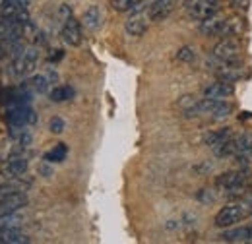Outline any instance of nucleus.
Here are the masks:
<instances>
[{
    "label": "nucleus",
    "instance_id": "nucleus-39",
    "mask_svg": "<svg viewBox=\"0 0 252 244\" xmlns=\"http://www.w3.org/2000/svg\"><path fill=\"white\" fill-rule=\"evenodd\" d=\"M22 2H24V4H26V6H28V4H30V0H22Z\"/></svg>",
    "mask_w": 252,
    "mask_h": 244
},
{
    "label": "nucleus",
    "instance_id": "nucleus-21",
    "mask_svg": "<svg viewBox=\"0 0 252 244\" xmlns=\"http://www.w3.org/2000/svg\"><path fill=\"white\" fill-rule=\"evenodd\" d=\"M72 97H74V90L68 86H57L49 92V99L53 103H64V101H70Z\"/></svg>",
    "mask_w": 252,
    "mask_h": 244
},
{
    "label": "nucleus",
    "instance_id": "nucleus-18",
    "mask_svg": "<svg viewBox=\"0 0 252 244\" xmlns=\"http://www.w3.org/2000/svg\"><path fill=\"white\" fill-rule=\"evenodd\" d=\"M82 26L86 30L94 31L101 26V12L97 6H90L86 12H84V18H82Z\"/></svg>",
    "mask_w": 252,
    "mask_h": 244
},
{
    "label": "nucleus",
    "instance_id": "nucleus-5",
    "mask_svg": "<svg viewBox=\"0 0 252 244\" xmlns=\"http://www.w3.org/2000/svg\"><path fill=\"white\" fill-rule=\"evenodd\" d=\"M28 194L26 192H16V194H10L6 198L0 200V219L2 217H8L12 214H18L22 208L28 206Z\"/></svg>",
    "mask_w": 252,
    "mask_h": 244
},
{
    "label": "nucleus",
    "instance_id": "nucleus-36",
    "mask_svg": "<svg viewBox=\"0 0 252 244\" xmlns=\"http://www.w3.org/2000/svg\"><path fill=\"white\" fill-rule=\"evenodd\" d=\"M231 4H235V8L237 10H243V12L249 10V0H231Z\"/></svg>",
    "mask_w": 252,
    "mask_h": 244
},
{
    "label": "nucleus",
    "instance_id": "nucleus-33",
    "mask_svg": "<svg viewBox=\"0 0 252 244\" xmlns=\"http://www.w3.org/2000/svg\"><path fill=\"white\" fill-rule=\"evenodd\" d=\"M235 159H237V163H239V165L249 167V165L252 163V150H247V152H243V153H237V155H235Z\"/></svg>",
    "mask_w": 252,
    "mask_h": 244
},
{
    "label": "nucleus",
    "instance_id": "nucleus-28",
    "mask_svg": "<svg viewBox=\"0 0 252 244\" xmlns=\"http://www.w3.org/2000/svg\"><path fill=\"white\" fill-rule=\"evenodd\" d=\"M196 200L200 204H214L216 202V194H214L212 188H202V190L196 192Z\"/></svg>",
    "mask_w": 252,
    "mask_h": 244
},
{
    "label": "nucleus",
    "instance_id": "nucleus-41",
    "mask_svg": "<svg viewBox=\"0 0 252 244\" xmlns=\"http://www.w3.org/2000/svg\"><path fill=\"white\" fill-rule=\"evenodd\" d=\"M251 243H252V239H251Z\"/></svg>",
    "mask_w": 252,
    "mask_h": 244
},
{
    "label": "nucleus",
    "instance_id": "nucleus-13",
    "mask_svg": "<svg viewBox=\"0 0 252 244\" xmlns=\"http://www.w3.org/2000/svg\"><path fill=\"white\" fill-rule=\"evenodd\" d=\"M233 138V130L231 128H220V130H212V132H208L206 136H204V144L208 146V148H218L220 144L223 142H227V140H231Z\"/></svg>",
    "mask_w": 252,
    "mask_h": 244
},
{
    "label": "nucleus",
    "instance_id": "nucleus-22",
    "mask_svg": "<svg viewBox=\"0 0 252 244\" xmlns=\"http://www.w3.org/2000/svg\"><path fill=\"white\" fill-rule=\"evenodd\" d=\"M66 155H68V148H66V144H57L51 152L45 153V161L47 163H63L64 159H66Z\"/></svg>",
    "mask_w": 252,
    "mask_h": 244
},
{
    "label": "nucleus",
    "instance_id": "nucleus-8",
    "mask_svg": "<svg viewBox=\"0 0 252 244\" xmlns=\"http://www.w3.org/2000/svg\"><path fill=\"white\" fill-rule=\"evenodd\" d=\"M177 0H154L148 6V18L150 22H163L165 18H169V14L173 12Z\"/></svg>",
    "mask_w": 252,
    "mask_h": 244
},
{
    "label": "nucleus",
    "instance_id": "nucleus-30",
    "mask_svg": "<svg viewBox=\"0 0 252 244\" xmlns=\"http://www.w3.org/2000/svg\"><path fill=\"white\" fill-rule=\"evenodd\" d=\"M64 128H66V124H64V121L61 117H53L51 122H49V130H51L53 134H63Z\"/></svg>",
    "mask_w": 252,
    "mask_h": 244
},
{
    "label": "nucleus",
    "instance_id": "nucleus-4",
    "mask_svg": "<svg viewBox=\"0 0 252 244\" xmlns=\"http://www.w3.org/2000/svg\"><path fill=\"white\" fill-rule=\"evenodd\" d=\"M212 57L221 62H239V57H241V45H239L237 41H233L231 37L221 39L220 43L214 47Z\"/></svg>",
    "mask_w": 252,
    "mask_h": 244
},
{
    "label": "nucleus",
    "instance_id": "nucleus-29",
    "mask_svg": "<svg viewBox=\"0 0 252 244\" xmlns=\"http://www.w3.org/2000/svg\"><path fill=\"white\" fill-rule=\"evenodd\" d=\"M235 140H237V153L252 150V134H243V136H239Z\"/></svg>",
    "mask_w": 252,
    "mask_h": 244
},
{
    "label": "nucleus",
    "instance_id": "nucleus-17",
    "mask_svg": "<svg viewBox=\"0 0 252 244\" xmlns=\"http://www.w3.org/2000/svg\"><path fill=\"white\" fill-rule=\"evenodd\" d=\"M28 188H30V183H22L20 177H16V179H12L8 183L0 184V200L10 196V194H16V192H26Z\"/></svg>",
    "mask_w": 252,
    "mask_h": 244
},
{
    "label": "nucleus",
    "instance_id": "nucleus-26",
    "mask_svg": "<svg viewBox=\"0 0 252 244\" xmlns=\"http://www.w3.org/2000/svg\"><path fill=\"white\" fill-rule=\"evenodd\" d=\"M194 59H196V49L190 45H185L177 51V61L179 62H192Z\"/></svg>",
    "mask_w": 252,
    "mask_h": 244
},
{
    "label": "nucleus",
    "instance_id": "nucleus-42",
    "mask_svg": "<svg viewBox=\"0 0 252 244\" xmlns=\"http://www.w3.org/2000/svg\"><path fill=\"white\" fill-rule=\"evenodd\" d=\"M0 2H2V0H0Z\"/></svg>",
    "mask_w": 252,
    "mask_h": 244
},
{
    "label": "nucleus",
    "instance_id": "nucleus-25",
    "mask_svg": "<svg viewBox=\"0 0 252 244\" xmlns=\"http://www.w3.org/2000/svg\"><path fill=\"white\" fill-rule=\"evenodd\" d=\"M231 113H233V105H229L227 101H220V105H218V109L214 111L212 119H216V121H223V119H227Z\"/></svg>",
    "mask_w": 252,
    "mask_h": 244
},
{
    "label": "nucleus",
    "instance_id": "nucleus-12",
    "mask_svg": "<svg viewBox=\"0 0 252 244\" xmlns=\"http://www.w3.org/2000/svg\"><path fill=\"white\" fill-rule=\"evenodd\" d=\"M26 244L30 243V237L20 233L18 227H0V244Z\"/></svg>",
    "mask_w": 252,
    "mask_h": 244
},
{
    "label": "nucleus",
    "instance_id": "nucleus-1",
    "mask_svg": "<svg viewBox=\"0 0 252 244\" xmlns=\"http://www.w3.org/2000/svg\"><path fill=\"white\" fill-rule=\"evenodd\" d=\"M185 6L189 10V16L196 22L212 18V16L220 14L221 10L220 0H185Z\"/></svg>",
    "mask_w": 252,
    "mask_h": 244
},
{
    "label": "nucleus",
    "instance_id": "nucleus-35",
    "mask_svg": "<svg viewBox=\"0 0 252 244\" xmlns=\"http://www.w3.org/2000/svg\"><path fill=\"white\" fill-rule=\"evenodd\" d=\"M39 173H41L43 177H47V179H49V177H53V169H51V167H47V161L39 165Z\"/></svg>",
    "mask_w": 252,
    "mask_h": 244
},
{
    "label": "nucleus",
    "instance_id": "nucleus-16",
    "mask_svg": "<svg viewBox=\"0 0 252 244\" xmlns=\"http://www.w3.org/2000/svg\"><path fill=\"white\" fill-rule=\"evenodd\" d=\"M24 8H28L22 0H2L0 2V16L2 18H14L18 16Z\"/></svg>",
    "mask_w": 252,
    "mask_h": 244
},
{
    "label": "nucleus",
    "instance_id": "nucleus-2",
    "mask_svg": "<svg viewBox=\"0 0 252 244\" xmlns=\"http://www.w3.org/2000/svg\"><path fill=\"white\" fill-rule=\"evenodd\" d=\"M247 214H249V210H245L243 204H229V206L221 208L220 212H218L214 223H216V227H220V229H227V227L239 223Z\"/></svg>",
    "mask_w": 252,
    "mask_h": 244
},
{
    "label": "nucleus",
    "instance_id": "nucleus-7",
    "mask_svg": "<svg viewBox=\"0 0 252 244\" xmlns=\"http://www.w3.org/2000/svg\"><path fill=\"white\" fill-rule=\"evenodd\" d=\"M61 35H63L64 43L70 45V47H80L82 45V22H78L74 16L64 22L63 30H61Z\"/></svg>",
    "mask_w": 252,
    "mask_h": 244
},
{
    "label": "nucleus",
    "instance_id": "nucleus-40",
    "mask_svg": "<svg viewBox=\"0 0 252 244\" xmlns=\"http://www.w3.org/2000/svg\"><path fill=\"white\" fill-rule=\"evenodd\" d=\"M251 239H252V225H251ZM249 243H251V241H249Z\"/></svg>",
    "mask_w": 252,
    "mask_h": 244
},
{
    "label": "nucleus",
    "instance_id": "nucleus-37",
    "mask_svg": "<svg viewBox=\"0 0 252 244\" xmlns=\"http://www.w3.org/2000/svg\"><path fill=\"white\" fill-rule=\"evenodd\" d=\"M247 206H252V190H249V196H247Z\"/></svg>",
    "mask_w": 252,
    "mask_h": 244
},
{
    "label": "nucleus",
    "instance_id": "nucleus-15",
    "mask_svg": "<svg viewBox=\"0 0 252 244\" xmlns=\"http://www.w3.org/2000/svg\"><path fill=\"white\" fill-rule=\"evenodd\" d=\"M30 169V161L24 157V155H18V157H10L8 159V165H6V171L12 175V177H22L26 175Z\"/></svg>",
    "mask_w": 252,
    "mask_h": 244
},
{
    "label": "nucleus",
    "instance_id": "nucleus-9",
    "mask_svg": "<svg viewBox=\"0 0 252 244\" xmlns=\"http://www.w3.org/2000/svg\"><path fill=\"white\" fill-rule=\"evenodd\" d=\"M235 93L233 90V86H231V82H216V84H210L206 90H204V97H208V99H218V101H225V99H229L231 95Z\"/></svg>",
    "mask_w": 252,
    "mask_h": 244
},
{
    "label": "nucleus",
    "instance_id": "nucleus-10",
    "mask_svg": "<svg viewBox=\"0 0 252 244\" xmlns=\"http://www.w3.org/2000/svg\"><path fill=\"white\" fill-rule=\"evenodd\" d=\"M148 20H150V18L142 16V12H140V14H132V16L128 18V22L125 24L126 33H128L130 37H142V35L148 31Z\"/></svg>",
    "mask_w": 252,
    "mask_h": 244
},
{
    "label": "nucleus",
    "instance_id": "nucleus-11",
    "mask_svg": "<svg viewBox=\"0 0 252 244\" xmlns=\"http://www.w3.org/2000/svg\"><path fill=\"white\" fill-rule=\"evenodd\" d=\"M223 24H225V18H221L220 14H216V16H212V18L202 20L200 26H198V30H200V33H204V35H208V37H216V35H220L221 30H223Z\"/></svg>",
    "mask_w": 252,
    "mask_h": 244
},
{
    "label": "nucleus",
    "instance_id": "nucleus-23",
    "mask_svg": "<svg viewBox=\"0 0 252 244\" xmlns=\"http://www.w3.org/2000/svg\"><path fill=\"white\" fill-rule=\"evenodd\" d=\"M18 24H22L16 16L14 18H2L0 16V39H8V35L18 28Z\"/></svg>",
    "mask_w": 252,
    "mask_h": 244
},
{
    "label": "nucleus",
    "instance_id": "nucleus-19",
    "mask_svg": "<svg viewBox=\"0 0 252 244\" xmlns=\"http://www.w3.org/2000/svg\"><path fill=\"white\" fill-rule=\"evenodd\" d=\"M243 30H245V24H243L239 18H231V20H225L220 37H223V39H227V37H237V35L243 33Z\"/></svg>",
    "mask_w": 252,
    "mask_h": 244
},
{
    "label": "nucleus",
    "instance_id": "nucleus-3",
    "mask_svg": "<svg viewBox=\"0 0 252 244\" xmlns=\"http://www.w3.org/2000/svg\"><path fill=\"white\" fill-rule=\"evenodd\" d=\"M37 61H39V49L37 47H30L26 49V53L18 59H14V76L16 78H24L35 72L37 68Z\"/></svg>",
    "mask_w": 252,
    "mask_h": 244
},
{
    "label": "nucleus",
    "instance_id": "nucleus-31",
    "mask_svg": "<svg viewBox=\"0 0 252 244\" xmlns=\"http://www.w3.org/2000/svg\"><path fill=\"white\" fill-rule=\"evenodd\" d=\"M192 171H194L196 175H210V173L214 171V163H212V161H204V163H200V165H194Z\"/></svg>",
    "mask_w": 252,
    "mask_h": 244
},
{
    "label": "nucleus",
    "instance_id": "nucleus-38",
    "mask_svg": "<svg viewBox=\"0 0 252 244\" xmlns=\"http://www.w3.org/2000/svg\"><path fill=\"white\" fill-rule=\"evenodd\" d=\"M247 210H249V215H252V206H247Z\"/></svg>",
    "mask_w": 252,
    "mask_h": 244
},
{
    "label": "nucleus",
    "instance_id": "nucleus-34",
    "mask_svg": "<svg viewBox=\"0 0 252 244\" xmlns=\"http://www.w3.org/2000/svg\"><path fill=\"white\" fill-rule=\"evenodd\" d=\"M63 57H64L63 49H55V51H51V55H49V62H59Z\"/></svg>",
    "mask_w": 252,
    "mask_h": 244
},
{
    "label": "nucleus",
    "instance_id": "nucleus-24",
    "mask_svg": "<svg viewBox=\"0 0 252 244\" xmlns=\"http://www.w3.org/2000/svg\"><path fill=\"white\" fill-rule=\"evenodd\" d=\"M49 86H51V82H49L47 76H33L32 80L28 82V88L33 90L35 93H47Z\"/></svg>",
    "mask_w": 252,
    "mask_h": 244
},
{
    "label": "nucleus",
    "instance_id": "nucleus-20",
    "mask_svg": "<svg viewBox=\"0 0 252 244\" xmlns=\"http://www.w3.org/2000/svg\"><path fill=\"white\" fill-rule=\"evenodd\" d=\"M214 155L220 157V159L235 157V155H237V140H235V136H233L231 140H227V142L220 144L218 148H214Z\"/></svg>",
    "mask_w": 252,
    "mask_h": 244
},
{
    "label": "nucleus",
    "instance_id": "nucleus-27",
    "mask_svg": "<svg viewBox=\"0 0 252 244\" xmlns=\"http://www.w3.org/2000/svg\"><path fill=\"white\" fill-rule=\"evenodd\" d=\"M140 0H111V6L115 12H132V8L138 4Z\"/></svg>",
    "mask_w": 252,
    "mask_h": 244
},
{
    "label": "nucleus",
    "instance_id": "nucleus-32",
    "mask_svg": "<svg viewBox=\"0 0 252 244\" xmlns=\"http://www.w3.org/2000/svg\"><path fill=\"white\" fill-rule=\"evenodd\" d=\"M57 18H59V22H61V24H64V22H68V20L72 18V8H70L68 4H63V6H59Z\"/></svg>",
    "mask_w": 252,
    "mask_h": 244
},
{
    "label": "nucleus",
    "instance_id": "nucleus-6",
    "mask_svg": "<svg viewBox=\"0 0 252 244\" xmlns=\"http://www.w3.org/2000/svg\"><path fill=\"white\" fill-rule=\"evenodd\" d=\"M6 121L10 126H32L37 122V115L33 113L28 105H22V107H14L10 109Z\"/></svg>",
    "mask_w": 252,
    "mask_h": 244
},
{
    "label": "nucleus",
    "instance_id": "nucleus-14",
    "mask_svg": "<svg viewBox=\"0 0 252 244\" xmlns=\"http://www.w3.org/2000/svg\"><path fill=\"white\" fill-rule=\"evenodd\" d=\"M220 239L223 243H249V241H251V227L229 229V231L221 233Z\"/></svg>",
    "mask_w": 252,
    "mask_h": 244
}]
</instances>
